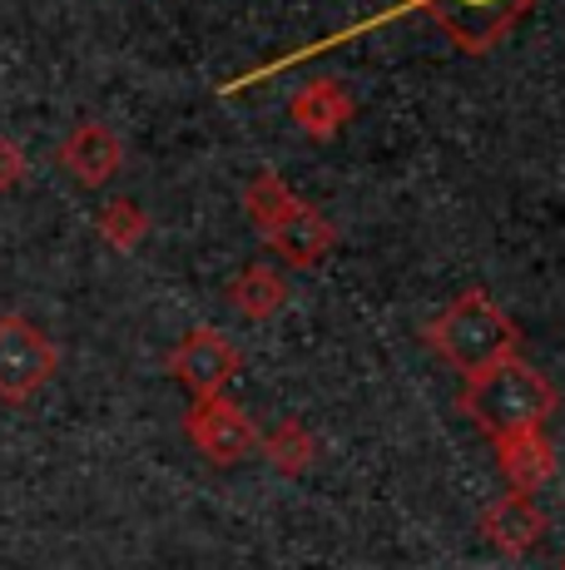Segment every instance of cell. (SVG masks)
Listing matches in <instances>:
<instances>
[{"label":"cell","instance_id":"obj_2","mask_svg":"<svg viewBox=\"0 0 565 570\" xmlns=\"http://www.w3.org/2000/svg\"><path fill=\"white\" fill-rule=\"evenodd\" d=\"M422 337L447 367H456L462 377H476V372L516 357L521 327L511 323V313L486 288H466L422 327Z\"/></svg>","mask_w":565,"mask_h":570},{"label":"cell","instance_id":"obj_12","mask_svg":"<svg viewBox=\"0 0 565 570\" xmlns=\"http://www.w3.org/2000/svg\"><path fill=\"white\" fill-rule=\"evenodd\" d=\"M228 303H234V313L248 317V323H274V317L288 308V283H282V273L268 268V263H248V268L228 283Z\"/></svg>","mask_w":565,"mask_h":570},{"label":"cell","instance_id":"obj_3","mask_svg":"<svg viewBox=\"0 0 565 570\" xmlns=\"http://www.w3.org/2000/svg\"><path fill=\"white\" fill-rule=\"evenodd\" d=\"M56 372H60L56 337L20 313H0V402L26 407Z\"/></svg>","mask_w":565,"mask_h":570},{"label":"cell","instance_id":"obj_7","mask_svg":"<svg viewBox=\"0 0 565 570\" xmlns=\"http://www.w3.org/2000/svg\"><path fill=\"white\" fill-rule=\"evenodd\" d=\"M264 244L274 248L282 263H293V268H318V263L338 248V224H333L323 208H313L308 199H293L274 224L264 228Z\"/></svg>","mask_w":565,"mask_h":570},{"label":"cell","instance_id":"obj_8","mask_svg":"<svg viewBox=\"0 0 565 570\" xmlns=\"http://www.w3.org/2000/svg\"><path fill=\"white\" fill-rule=\"evenodd\" d=\"M56 159L75 184L100 189V184H110L119 174V164H125V139H119L105 119H80V125L60 139Z\"/></svg>","mask_w":565,"mask_h":570},{"label":"cell","instance_id":"obj_1","mask_svg":"<svg viewBox=\"0 0 565 570\" xmlns=\"http://www.w3.org/2000/svg\"><path fill=\"white\" fill-rule=\"evenodd\" d=\"M556 402H561L556 382L541 367H531L526 357H506V363L466 377L462 387V416L482 436H492V442L531 432V426H546Z\"/></svg>","mask_w":565,"mask_h":570},{"label":"cell","instance_id":"obj_13","mask_svg":"<svg viewBox=\"0 0 565 570\" xmlns=\"http://www.w3.org/2000/svg\"><path fill=\"white\" fill-rule=\"evenodd\" d=\"M258 446H264L268 466H274L278 476H303V471H313V462H318V436H313L298 416H288L274 432H264Z\"/></svg>","mask_w":565,"mask_h":570},{"label":"cell","instance_id":"obj_16","mask_svg":"<svg viewBox=\"0 0 565 570\" xmlns=\"http://www.w3.org/2000/svg\"><path fill=\"white\" fill-rule=\"evenodd\" d=\"M26 174H30V159H26V149H20L16 139H10V135H0V194L20 189V184H26Z\"/></svg>","mask_w":565,"mask_h":570},{"label":"cell","instance_id":"obj_17","mask_svg":"<svg viewBox=\"0 0 565 570\" xmlns=\"http://www.w3.org/2000/svg\"><path fill=\"white\" fill-rule=\"evenodd\" d=\"M561 570H565V556H561Z\"/></svg>","mask_w":565,"mask_h":570},{"label":"cell","instance_id":"obj_6","mask_svg":"<svg viewBox=\"0 0 565 570\" xmlns=\"http://www.w3.org/2000/svg\"><path fill=\"white\" fill-rule=\"evenodd\" d=\"M238 367H244V353H238V343L228 333H219V327H189V333L179 337V347L169 353V377L179 382L194 402L219 397L228 382L238 377Z\"/></svg>","mask_w":565,"mask_h":570},{"label":"cell","instance_id":"obj_10","mask_svg":"<svg viewBox=\"0 0 565 570\" xmlns=\"http://www.w3.org/2000/svg\"><path fill=\"white\" fill-rule=\"evenodd\" d=\"M496 462H502V476L511 481L516 497H536L541 487H551L561 471V456H556V442L546 436V426H531V432H516V436H502L496 442Z\"/></svg>","mask_w":565,"mask_h":570},{"label":"cell","instance_id":"obj_14","mask_svg":"<svg viewBox=\"0 0 565 570\" xmlns=\"http://www.w3.org/2000/svg\"><path fill=\"white\" fill-rule=\"evenodd\" d=\"M95 228H100V238L115 248V254H135V248L149 238V214L135 199H110L100 214H95Z\"/></svg>","mask_w":565,"mask_h":570},{"label":"cell","instance_id":"obj_5","mask_svg":"<svg viewBox=\"0 0 565 570\" xmlns=\"http://www.w3.org/2000/svg\"><path fill=\"white\" fill-rule=\"evenodd\" d=\"M184 436H189L194 452H199L204 462H214V466H238L244 456L258 452V442H264L258 422L238 407L228 392L194 402V407L184 412Z\"/></svg>","mask_w":565,"mask_h":570},{"label":"cell","instance_id":"obj_4","mask_svg":"<svg viewBox=\"0 0 565 570\" xmlns=\"http://www.w3.org/2000/svg\"><path fill=\"white\" fill-rule=\"evenodd\" d=\"M536 0H407V10H422L442 26V36L466 55L496 50L511 30L521 26V16Z\"/></svg>","mask_w":565,"mask_h":570},{"label":"cell","instance_id":"obj_15","mask_svg":"<svg viewBox=\"0 0 565 570\" xmlns=\"http://www.w3.org/2000/svg\"><path fill=\"white\" fill-rule=\"evenodd\" d=\"M293 199H298V194H293V189L278 179L274 169H258L254 179L244 184V214H248V224H254L258 234H264V228L274 224V218H278V214H282V208H288Z\"/></svg>","mask_w":565,"mask_h":570},{"label":"cell","instance_id":"obj_11","mask_svg":"<svg viewBox=\"0 0 565 570\" xmlns=\"http://www.w3.org/2000/svg\"><path fill=\"white\" fill-rule=\"evenodd\" d=\"M288 115H293V125H298L308 139H333L338 129L353 125L357 105H353V95H347V85L328 80V75H318V80H308L288 100Z\"/></svg>","mask_w":565,"mask_h":570},{"label":"cell","instance_id":"obj_9","mask_svg":"<svg viewBox=\"0 0 565 570\" xmlns=\"http://www.w3.org/2000/svg\"><path fill=\"white\" fill-rule=\"evenodd\" d=\"M482 541L492 546V551H502V556H531L541 546V535L551 531V521H546V511L536 507L531 497H516V491H506V497H496L492 507L482 511Z\"/></svg>","mask_w":565,"mask_h":570}]
</instances>
